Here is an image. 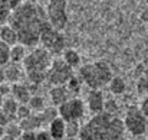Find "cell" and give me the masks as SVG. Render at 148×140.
I'll list each match as a JSON object with an SVG mask.
<instances>
[{
    "mask_svg": "<svg viewBox=\"0 0 148 140\" xmlns=\"http://www.w3.org/2000/svg\"><path fill=\"white\" fill-rule=\"evenodd\" d=\"M48 23L45 6L38 1H22L12 12L10 26L17 32L19 44L26 48L39 42L40 33Z\"/></svg>",
    "mask_w": 148,
    "mask_h": 140,
    "instance_id": "1",
    "label": "cell"
},
{
    "mask_svg": "<svg viewBox=\"0 0 148 140\" xmlns=\"http://www.w3.org/2000/svg\"><path fill=\"white\" fill-rule=\"evenodd\" d=\"M124 120L115 114L101 113L92 116L82 124L79 134L81 140H124L125 137Z\"/></svg>",
    "mask_w": 148,
    "mask_h": 140,
    "instance_id": "2",
    "label": "cell"
},
{
    "mask_svg": "<svg viewBox=\"0 0 148 140\" xmlns=\"http://www.w3.org/2000/svg\"><path fill=\"white\" fill-rule=\"evenodd\" d=\"M55 56H52L48 51L43 48H35L30 51L23 61V69L26 72V80L30 85H39L42 82H46V75L49 71L52 61Z\"/></svg>",
    "mask_w": 148,
    "mask_h": 140,
    "instance_id": "3",
    "label": "cell"
},
{
    "mask_svg": "<svg viewBox=\"0 0 148 140\" xmlns=\"http://www.w3.org/2000/svg\"><path fill=\"white\" fill-rule=\"evenodd\" d=\"M79 78L86 87H89V90H101L111 82L114 74L108 62L94 61L79 68Z\"/></svg>",
    "mask_w": 148,
    "mask_h": 140,
    "instance_id": "4",
    "label": "cell"
},
{
    "mask_svg": "<svg viewBox=\"0 0 148 140\" xmlns=\"http://www.w3.org/2000/svg\"><path fill=\"white\" fill-rule=\"evenodd\" d=\"M73 77V68L66 65L62 58H53L46 75V82L50 84V87H60L66 85Z\"/></svg>",
    "mask_w": 148,
    "mask_h": 140,
    "instance_id": "5",
    "label": "cell"
},
{
    "mask_svg": "<svg viewBox=\"0 0 148 140\" xmlns=\"http://www.w3.org/2000/svg\"><path fill=\"white\" fill-rule=\"evenodd\" d=\"M39 44H40V48H43L52 56L56 58V55L63 53L65 51V36L62 35V32L53 29L48 23L40 33Z\"/></svg>",
    "mask_w": 148,
    "mask_h": 140,
    "instance_id": "6",
    "label": "cell"
},
{
    "mask_svg": "<svg viewBox=\"0 0 148 140\" xmlns=\"http://www.w3.org/2000/svg\"><path fill=\"white\" fill-rule=\"evenodd\" d=\"M66 6H68V3L65 0H49L45 3L48 22L53 29H56L59 32H62L65 29V26L68 25Z\"/></svg>",
    "mask_w": 148,
    "mask_h": 140,
    "instance_id": "7",
    "label": "cell"
},
{
    "mask_svg": "<svg viewBox=\"0 0 148 140\" xmlns=\"http://www.w3.org/2000/svg\"><path fill=\"white\" fill-rule=\"evenodd\" d=\"M122 120H124L125 130L132 136H143L147 132L148 119L141 113L140 107L137 105H130Z\"/></svg>",
    "mask_w": 148,
    "mask_h": 140,
    "instance_id": "8",
    "label": "cell"
},
{
    "mask_svg": "<svg viewBox=\"0 0 148 140\" xmlns=\"http://www.w3.org/2000/svg\"><path fill=\"white\" fill-rule=\"evenodd\" d=\"M85 101L79 97H72L71 100H68L66 103H63L62 105L58 107V113L59 117L62 120L68 121H81V119L85 116Z\"/></svg>",
    "mask_w": 148,
    "mask_h": 140,
    "instance_id": "9",
    "label": "cell"
},
{
    "mask_svg": "<svg viewBox=\"0 0 148 140\" xmlns=\"http://www.w3.org/2000/svg\"><path fill=\"white\" fill-rule=\"evenodd\" d=\"M85 105L92 113V116L103 113L105 97H103L102 90H89L86 94V98H85Z\"/></svg>",
    "mask_w": 148,
    "mask_h": 140,
    "instance_id": "10",
    "label": "cell"
},
{
    "mask_svg": "<svg viewBox=\"0 0 148 140\" xmlns=\"http://www.w3.org/2000/svg\"><path fill=\"white\" fill-rule=\"evenodd\" d=\"M4 75H6V82H9L10 85L20 84L26 78V72L23 69V65L12 64V62L7 67H4Z\"/></svg>",
    "mask_w": 148,
    "mask_h": 140,
    "instance_id": "11",
    "label": "cell"
},
{
    "mask_svg": "<svg viewBox=\"0 0 148 140\" xmlns=\"http://www.w3.org/2000/svg\"><path fill=\"white\" fill-rule=\"evenodd\" d=\"M32 90H30V85L29 84H25V82H20V84H14L12 85V94L10 97H13L20 105H27L30 98H32Z\"/></svg>",
    "mask_w": 148,
    "mask_h": 140,
    "instance_id": "12",
    "label": "cell"
},
{
    "mask_svg": "<svg viewBox=\"0 0 148 140\" xmlns=\"http://www.w3.org/2000/svg\"><path fill=\"white\" fill-rule=\"evenodd\" d=\"M73 97V94L69 91V88L66 85H60V87H50L49 90V98L52 101L53 107H59L63 103H66L68 100H71Z\"/></svg>",
    "mask_w": 148,
    "mask_h": 140,
    "instance_id": "13",
    "label": "cell"
},
{
    "mask_svg": "<svg viewBox=\"0 0 148 140\" xmlns=\"http://www.w3.org/2000/svg\"><path fill=\"white\" fill-rule=\"evenodd\" d=\"M19 124H20L23 133H25V132H39V130H42V127L45 126L40 113H32L27 119L19 121Z\"/></svg>",
    "mask_w": 148,
    "mask_h": 140,
    "instance_id": "14",
    "label": "cell"
},
{
    "mask_svg": "<svg viewBox=\"0 0 148 140\" xmlns=\"http://www.w3.org/2000/svg\"><path fill=\"white\" fill-rule=\"evenodd\" d=\"M48 132L50 133L53 140H63L66 137V121L62 120L60 117L55 119L49 124Z\"/></svg>",
    "mask_w": 148,
    "mask_h": 140,
    "instance_id": "15",
    "label": "cell"
},
{
    "mask_svg": "<svg viewBox=\"0 0 148 140\" xmlns=\"http://www.w3.org/2000/svg\"><path fill=\"white\" fill-rule=\"evenodd\" d=\"M0 41L13 46L16 44H19V38H17V32L10 26V25H6V26H1L0 28Z\"/></svg>",
    "mask_w": 148,
    "mask_h": 140,
    "instance_id": "16",
    "label": "cell"
},
{
    "mask_svg": "<svg viewBox=\"0 0 148 140\" xmlns=\"http://www.w3.org/2000/svg\"><path fill=\"white\" fill-rule=\"evenodd\" d=\"M27 49L25 45H22V44H16V45H13V46L10 48V62L12 64H23V61L26 59V56H27Z\"/></svg>",
    "mask_w": 148,
    "mask_h": 140,
    "instance_id": "17",
    "label": "cell"
},
{
    "mask_svg": "<svg viewBox=\"0 0 148 140\" xmlns=\"http://www.w3.org/2000/svg\"><path fill=\"white\" fill-rule=\"evenodd\" d=\"M60 58H62V59L65 61V64L69 65L71 68H76V67H79V64H81V56H79V53H78L75 49H71V48H69V49H65Z\"/></svg>",
    "mask_w": 148,
    "mask_h": 140,
    "instance_id": "18",
    "label": "cell"
},
{
    "mask_svg": "<svg viewBox=\"0 0 148 140\" xmlns=\"http://www.w3.org/2000/svg\"><path fill=\"white\" fill-rule=\"evenodd\" d=\"M108 87H109V91L114 95H122L127 90V84H125L124 78H121V77H114L111 80V82L108 84Z\"/></svg>",
    "mask_w": 148,
    "mask_h": 140,
    "instance_id": "19",
    "label": "cell"
},
{
    "mask_svg": "<svg viewBox=\"0 0 148 140\" xmlns=\"http://www.w3.org/2000/svg\"><path fill=\"white\" fill-rule=\"evenodd\" d=\"M19 105H20V104H19L13 97H7V98H4V101H3L1 111H4V113H6V114H9L10 117L16 119V113H17Z\"/></svg>",
    "mask_w": 148,
    "mask_h": 140,
    "instance_id": "20",
    "label": "cell"
},
{
    "mask_svg": "<svg viewBox=\"0 0 148 140\" xmlns=\"http://www.w3.org/2000/svg\"><path fill=\"white\" fill-rule=\"evenodd\" d=\"M29 108L32 110V113H42L48 105H46V100L42 95H32L30 101H29Z\"/></svg>",
    "mask_w": 148,
    "mask_h": 140,
    "instance_id": "21",
    "label": "cell"
},
{
    "mask_svg": "<svg viewBox=\"0 0 148 140\" xmlns=\"http://www.w3.org/2000/svg\"><path fill=\"white\" fill-rule=\"evenodd\" d=\"M4 134L6 136H10V137H13V139H16V140H20L22 134H23V130H22L19 121H13L7 127H4Z\"/></svg>",
    "mask_w": 148,
    "mask_h": 140,
    "instance_id": "22",
    "label": "cell"
},
{
    "mask_svg": "<svg viewBox=\"0 0 148 140\" xmlns=\"http://www.w3.org/2000/svg\"><path fill=\"white\" fill-rule=\"evenodd\" d=\"M81 130H82L81 121H68L66 123V137H79Z\"/></svg>",
    "mask_w": 148,
    "mask_h": 140,
    "instance_id": "23",
    "label": "cell"
},
{
    "mask_svg": "<svg viewBox=\"0 0 148 140\" xmlns=\"http://www.w3.org/2000/svg\"><path fill=\"white\" fill-rule=\"evenodd\" d=\"M40 116H42L43 124H48V126H49L55 119L59 117V113H58V108L52 105V107H46V108L40 113Z\"/></svg>",
    "mask_w": 148,
    "mask_h": 140,
    "instance_id": "24",
    "label": "cell"
},
{
    "mask_svg": "<svg viewBox=\"0 0 148 140\" xmlns=\"http://www.w3.org/2000/svg\"><path fill=\"white\" fill-rule=\"evenodd\" d=\"M10 45L0 41V67L4 68L10 64Z\"/></svg>",
    "mask_w": 148,
    "mask_h": 140,
    "instance_id": "25",
    "label": "cell"
},
{
    "mask_svg": "<svg viewBox=\"0 0 148 140\" xmlns=\"http://www.w3.org/2000/svg\"><path fill=\"white\" fill-rule=\"evenodd\" d=\"M137 93L140 94L143 98L145 95H148V80L144 75H141L138 78V81H137Z\"/></svg>",
    "mask_w": 148,
    "mask_h": 140,
    "instance_id": "26",
    "label": "cell"
},
{
    "mask_svg": "<svg viewBox=\"0 0 148 140\" xmlns=\"http://www.w3.org/2000/svg\"><path fill=\"white\" fill-rule=\"evenodd\" d=\"M81 85H82V81H81V78H79V77H73V78L66 84V87L69 88V91H71V93L73 94V97H76V94L79 93Z\"/></svg>",
    "mask_w": 148,
    "mask_h": 140,
    "instance_id": "27",
    "label": "cell"
},
{
    "mask_svg": "<svg viewBox=\"0 0 148 140\" xmlns=\"http://www.w3.org/2000/svg\"><path fill=\"white\" fill-rule=\"evenodd\" d=\"M10 19H12V10L9 7L0 9V28L10 25Z\"/></svg>",
    "mask_w": 148,
    "mask_h": 140,
    "instance_id": "28",
    "label": "cell"
},
{
    "mask_svg": "<svg viewBox=\"0 0 148 140\" xmlns=\"http://www.w3.org/2000/svg\"><path fill=\"white\" fill-rule=\"evenodd\" d=\"M116 111H118V104H116V101H115V100H112V98L105 100L103 113H108V114H115V116H116Z\"/></svg>",
    "mask_w": 148,
    "mask_h": 140,
    "instance_id": "29",
    "label": "cell"
},
{
    "mask_svg": "<svg viewBox=\"0 0 148 140\" xmlns=\"http://www.w3.org/2000/svg\"><path fill=\"white\" fill-rule=\"evenodd\" d=\"M30 114H32V110L29 108V105H19L17 113H16V121H22L27 119Z\"/></svg>",
    "mask_w": 148,
    "mask_h": 140,
    "instance_id": "30",
    "label": "cell"
},
{
    "mask_svg": "<svg viewBox=\"0 0 148 140\" xmlns=\"http://www.w3.org/2000/svg\"><path fill=\"white\" fill-rule=\"evenodd\" d=\"M13 121H16V119L10 117L9 114H6L4 111L0 110V126H1V127H7V126H9L10 123H13Z\"/></svg>",
    "mask_w": 148,
    "mask_h": 140,
    "instance_id": "31",
    "label": "cell"
},
{
    "mask_svg": "<svg viewBox=\"0 0 148 140\" xmlns=\"http://www.w3.org/2000/svg\"><path fill=\"white\" fill-rule=\"evenodd\" d=\"M10 94H12V85H10V84L4 82V84L0 85V95H1V97L7 98V97H10Z\"/></svg>",
    "mask_w": 148,
    "mask_h": 140,
    "instance_id": "32",
    "label": "cell"
},
{
    "mask_svg": "<svg viewBox=\"0 0 148 140\" xmlns=\"http://www.w3.org/2000/svg\"><path fill=\"white\" fill-rule=\"evenodd\" d=\"M138 107H140L141 113L148 119V95H145L144 98H141V103H140Z\"/></svg>",
    "mask_w": 148,
    "mask_h": 140,
    "instance_id": "33",
    "label": "cell"
},
{
    "mask_svg": "<svg viewBox=\"0 0 148 140\" xmlns=\"http://www.w3.org/2000/svg\"><path fill=\"white\" fill-rule=\"evenodd\" d=\"M36 140H53V139H52V136H50V133L48 130L42 129V130L36 132Z\"/></svg>",
    "mask_w": 148,
    "mask_h": 140,
    "instance_id": "34",
    "label": "cell"
},
{
    "mask_svg": "<svg viewBox=\"0 0 148 140\" xmlns=\"http://www.w3.org/2000/svg\"><path fill=\"white\" fill-rule=\"evenodd\" d=\"M20 140H36V132H25Z\"/></svg>",
    "mask_w": 148,
    "mask_h": 140,
    "instance_id": "35",
    "label": "cell"
},
{
    "mask_svg": "<svg viewBox=\"0 0 148 140\" xmlns=\"http://www.w3.org/2000/svg\"><path fill=\"white\" fill-rule=\"evenodd\" d=\"M6 82V75H4V68L0 67V85Z\"/></svg>",
    "mask_w": 148,
    "mask_h": 140,
    "instance_id": "36",
    "label": "cell"
},
{
    "mask_svg": "<svg viewBox=\"0 0 148 140\" xmlns=\"http://www.w3.org/2000/svg\"><path fill=\"white\" fill-rule=\"evenodd\" d=\"M0 140H16V139H13V137H10V136H6V134H4Z\"/></svg>",
    "mask_w": 148,
    "mask_h": 140,
    "instance_id": "37",
    "label": "cell"
},
{
    "mask_svg": "<svg viewBox=\"0 0 148 140\" xmlns=\"http://www.w3.org/2000/svg\"><path fill=\"white\" fill-rule=\"evenodd\" d=\"M143 75H144V77L148 80V67H145V68H144V74H143Z\"/></svg>",
    "mask_w": 148,
    "mask_h": 140,
    "instance_id": "38",
    "label": "cell"
},
{
    "mask_svg": "<svg viewBox=\"0 0 148 140\" xmlns=\"http://www.w3.org/2000/svg\"><path fill=\"white\" fill-rule=\"evenodd\" d=\"M3 136H4V127H1V126H0V139H1Z\"/></svg>",
    "mask_w": 148,
    "mask_h": 140,
    "instance_id": "39",
    "label": "cell"
},
{
    "mask_svg": "<svg viewBox=\"0 0 148 140\" xmlns=\"http://www.w3.org/2000/svg\"><path fill=\"white\" fill-rule=\"evenodd\" d=\"M3 101H4V97L0 95V110H1V105H3Z\"/></svg>",
    "mask_w": 148,
    "mask_h": 140,
    "instance_id": "40",
    "label": "cell"
},
{
    "mask_svg": "<svg viewBox=\"0 0 148 140\" xmlns=\"http://www.w3.org/2000/svg\"><path fill=\"white\" fill-rule=\"evenodd\" d=\"M63 140H81L79 137H66V139H63Z\"/></svg>",
    "mask_w": 148,
    "mask_h": 140,
    "instance_id": "41",
    "label": "cell"
},
{
    "mask_svg": "<svg viewBox=\"0 0 148 140\" xmlns=\"http://www.w3.org/2000/svg\"><path fill=\"white\" fill-rule=\"evenodd\" d=\"M147 140H148V139H147Z\"/></svg>",
    "mask_w": 148,
    "mask_h": 140,
    "instance_id": "42",
    "label": "cell"
}]
</instances>
